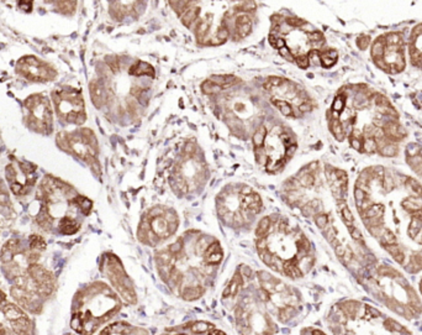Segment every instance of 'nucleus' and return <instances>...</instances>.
Wrapping results in <instances>:
<instances>
[{"label":"nucleus","instance_id":"1","mask_svg":"<svg viewBox=\"0 0 422 335\" xmlns=\"http://www.w3.org/2000/svg\"><path fill=\"white\" fill-rule=\"evenodd\" d=\"M357 212L367 231L409 274L422 271V186L385 166H371L354 184Z\"/></svg>","mask_w":422,"mask_h":335},{"label":"nucleus","instance_id":"2","mask_svg":"<svg viewBox=\"0 0 422 335\" xmlns=\"http://www.w3.org/2000/svg\"><path fill=\"white\" fill-rule=\"evenodd\" d=\"M328 127L338 141L361 154L395 157L408 132L391 102L367 84L343 87L328 114Z\"/></svg>","mask_w":422,"mask_h":335},{"label":"nucleus","instance_id":"3","mask_svg":"<svg viewBox=\"0 0 422 335\" xmlns=\"http://www.w3.org/2000/svg\"><path fill=\"white\" fill-rule=\"evenodd\" d=\"M259 257L272 270L290 279H300L314 265L311 242L286 219L271 217L266 234L257 237Z\"/></svg>","mask_w":422,"mask_h":335},{"label":"nucleus","instance_id":"4","mask_svg":"<svg viewBox=\"0 0 422 335\" xmlns=\"http://www.w3.org/2000/svg\"><path fill=\"white\" fill-rule=\"evenodd\" d=\"M327 324L333 335H414L376 307L347 299L329 309Z\"/></svg>","mask_w":422,"mask_h":335},{"label":"nucleus","instance_id":"5","mask_svg":"<svg viewBox=\"0 0 422 335\" xmlns=\"http://www.w3.org/2000/svg\"><path fill=\"white\" fill-rule=\"evenodd\" d=\"M363 284L379 303L393 313L413 321L422 313V301L408 279L389 265L369 266Z\"/></svg>","mask_w":422,"mask_h":335},{"label":"nucleus","instance_id":"6","mask_svg":"<svg viewBox=\"0 0 422 335\" xmlns=\"http://www.w3.org/2000/svg\"><path fill=\"white\" fill-rule=\"evenodd\" d=\"M121 309V301L106 284L95 282L77 293L71 327L82 335L95 333Z\"/></svg>","mask_w":422,"mask_h":335},{"label":"nucleus","instance_id":"7","mask_svg":"<svg viewBox=\"0 0 422 335\" xmlns=\"http://www.w3.org/2000/svg\"><path fill=\"white\" fill-rule=\"evenodd\" d=\"M258 279L261 282V298L271 316L277 317L281 323H286L298 314L300 298L295 292L267 272H259Z\"/></svg>","mask_w":422,"mask_h":335},{"label":"nucleus","instance_id":"8","mask_svg":"<svg viewBox=\"0 0 422 335\" xmlns=\"http://www.w3.org/2000/svg\"><path fill=\"white\" fill-rule=\"evenodd\" d=\"M371 56L374 64L388 74H399L405 69V41L400 32H386L372 44Z\"/></svg>","mask_w":422,"mask_h":335},{"label":"nucleus","instance_id":"9","mask_svg":"<svg viewBox=\"0 0 422 335\" xmlns=\"http://www.w3.org/2000/svg\"><path fill=\"white\" fill-rule=\"evenodd\" d=\"M236 322L242 335H274L277 326L267 309L251 297H244L236 309Z\"/></svg>","mask_w":422,"mask_h":335},{"label":"nucleus","instance_id":"10","mask_svg":"<svg viewBox=\"0 0 422 335\" xmlns=\"http://www.w3.org/2000/svg\"><path fill=\"white\" fill-rule=\"evenodd\" d=\"M179 219L176 212L163 207H153L142 218L139 226L140 241L156 246L176 232Z\"/></svg>","mask_w":422,"mask_h":335},{"label":"nucleus","instance_id":"11","mask_svg":"<svg viewBox=\"0 0 422 335\" xmlns=\"http://www.w3.org/2000/svg\"><path fill=\"white\" fill-rule=\"evenodd\" d=\"M57 114L67 122L82 125L86 121L84 101L81 93L72 88L59 89L52 93Z\"/></svg>","mask_w":422,"mask_h":335},{"label":"nucleus","instance_id":"12","mask_svg":"<svg viewBox=\"0 0 422 335\" xmlns=\"http://www.w3.org/2000/svg\"><path fill=\"white\" fill-rule=\"evenodd\" d=\"M25 108L29 112L27 125L35 131L49 134L52 131V111L49 102L41 94H34L25 101Z\"/></svg>","mask_w":422,"mask_h":335},{"label":"nucleus","instance_id":"13","mask_svg":"<svg viewBox=\"0 0 422 335\" xmlns=\"http://www.w3.org/2000/svg\"><path fill=\"white\" fill-rule=\"evenodd\" d=\"M104 271L109 277L110 282L115 287L120 296L127 302V303H135L136 302V293L134 291L131 281L129 276L125 274L121 264L115 256H109L106 259V265L104 267Z\"/></svg>","mask_w":422,"mask_h":335},{"label":"nucleus","instance_id":"14","mask_svg":"<svg viewBox=\"0 0 422 335\" xmlns=\"http://www.w3.org/2000/svg\"><path fill=\"white\" fill-rule=\"evenodd\" d=\"M16 72L20 76L32 82L52 81L57 74L52 67L34 56H26L19 59L16 64Z\"/></svg>","mask_w":422,"mask_h":335},{"label":"nucleus","instance_id":"15","mask_svg":"<svg viewBox=\"0 0 422 335\" xmlns=\"http://www.w3.org/2000/svg\"><path fill=\"white\" fill-rule=\"evenodd\" d=\"M409 56L410 62L416 68H422V22L416 25L409 39Z\"/></svg>","mask_w":422,"mask_h":335},{"label":"nucleus","instance_id":"16","mask_svg":"<svg viewBox=\"0 0 422 335\" xmlns=\"http://www.w3.org/2000/svg\"><path fill=\"white\" fill-rule=\"evenodd\" d=\"M405 159L414 172L422 178V146L409 144L405 149Z\"/></svg>","mask_w":422,"mask_h":335},{"label":"nucleus","instance_id":"17","mask_svg":"<svg viewBox=\"0 0 422 335\" xmlns=\"http://www.w3.org/2000/svg\"><path fill=\"white\" fill-rule=\"evenodd\" d=\"M100 335H148L146 331L139 327L131 326V324L122 323H114L111 326H107Z\"/></svg>","mask_w":422,"mask_h":335},{"label":"nucleus","instance_id":"18","mask_svg":"<svg viewBox=\"0 0 422 335\" xmlns=\"http://www.w3.org/2000/svg\"><path fill=\"white\" fill-rule=\"evenodd\" d=\"M20 252V241L17 239H11L4 244L0 250V261L4 264H9Z\"/></svg>","mask_w":422,"mask_h":335},{"label":"nucleus","instance_id":"19","mask_svg":"<svg viewBox=\"0 0 422 335\" xmlns=\"http://www.w3.org/2000/svg\"><path fill=\"white\" fill-rule=\"evenodd\" d=\"M91 96L92 101H93L94 106H95L96 108H101V107L106 103L105 89H104V87L101 86L99 82L94 81L91 83Z\"/></svg>","mask_w":422,"mask_h":335},{"label":"nucleus","instance_id":"20","mask_svg":"<svg viewBox=\"0 0 422 335\" xmlns=\"http://www.w3.org/2000/svg\"><path fill=\"white\" fill-rule=\"evenodd\" d=\"M58 230L64 235H73L79 230V223L73 217H64L58 221Z\"/></svg>","mask_w":422,"mask_h":335},{"label":"nucleus","instance_id":"21","mask_svg":"<svg viewBox=\"0 0 422 335\" xmlns=\"http://www.w3.org/2000/svg\"><path fill=\"white\" fill-rule=\"evenodd\" d=\"M338 54L336 50H326V51L320 52V62L325 68H331L333 64H336Z\"/></svg>","mask_w":422,"mask_h":335},{"label":"nucleus","instance_id":"22","mask_svg":"<svg viewBox=\"0 0 422 335\" xmlns=\"http://www.w3.org/2000/svg\"><path fill=\"white\" fill-rule=\"evenodd\" d=\"M130 74H134V76H148L153 77L154 71L153 67L149 66L146 62H137L136 64L131 67L130 69Z\"/></svg>","mask_w":422,"mask_h":335},{"label":"nucleus","instance_id":"23","mask_svg":"<svg viewBox=\"0 0 422 335\" xmlns=\"http://www.w3.org/2000/svg\"><path fill=\"white\" fill-rule=\"evenodd\" d=\"M210 81L221 88H227V87L236 84L238 79L234 76H212Z\"/></svg>","mask_w":422,"mask_h":335},{"label":"nucleus","instance_id":"24","mask_svg":"<svg viewBox=\"0 0 422 335\" xmlns=\"http://www.w3.org/2000/svg\"><path fill=\"white\" fill-rule=\"evenodd\" d=\"M199 12H200L199 7H190L188 11L182 15V22H183L187 27H190L191 25L199 19Z\"/></svg>","mask_w":422,"mask_h":335},{"label":"nucleus","instance_id":"25","mask_svg":"<svg viewBox=\"0 0 422 335\" xmlns=\"http://www.w3.org/2000/svg\"><path fill=\"white\" fill-rule=\"evenodd\" d=\"M29 245L30 250L35 252H40L46 249V241L40 235H31L29 240Z\"/></svg>","mask_w":422,"mask_h":335},{"label":"nucleus","instance_id":"26","mask_svg":"<svg viewBox=\"0 0 422 335\" xmlns=\"http://www.w3.org/2000/svg\"><path fill=\"white\" fill-rule=\"evenodd\" d=\"M272 103L281 111L284 116H293L294 115L293 108H291V106L286 101H283V99H272Z\"/></svg>","mask_w":422,"mask_h":335},{"label":"nucleus","instance_id":"27","mask_svg":"<svg viewBox=\"0 0 422 335\" xmlns=\"http://www.w3.org/2000/svg\"><path fill=\"white\" fill-rule=\"evenodd\" d=\"M267 136V129L264 126H261L259 129H257V131L254 132L253 137H252V141H253L254 149H261L263 146V142L266 140Z\"/></svg>","mask_w":422,"mask_h":335},{"label":"nucleus","instance_id":"28","mask_svg":"<svg viewBox=\"0 0 422 335\" xmlns=\"http://www.w3.org/2000/svg\"><path fill=\"white\" fill-rule=\"evenodd\" d=\"M77 203H78L79 209H81V212L84 214V216H88V214L91 213L92 208H93V203H92V201L91 199L86 198V197L77 196Z\"/></svg>","mask_w":422,"mask_h":335},{"label":"nucleus","instance_id":"29","mask_svg":"<svg viewBox=\"0 0 422 335\" xmlns=\"http://www.w3.org/2000/svg\"><path fill=\"white\" fill-rule=\"evenodd\" d=\"M221 87L216 86L215 83H212L210 79H208V81L204 82L203 84H201V91L204 92L205 94H209V96H214V94H219L220 92H221Z\"/></svg>","mask_w":422,"mask_h":335},{"label":"nucleus","instance_id":"30","mask_svg":"<svg viewBox=\"0 0 422 335\" xmlns=\"http://www.w3.org/2000/svg\"><path fill=\"white\" fill-rule=\"evenodd\" d=\"M209 27H210V24H209V21H206V20H200V22H199L198 26H196V29H195L196 37H198L199 41H200V40H203L204 37L206 36V34H208V31H209Z\"/></svg>","mask_w":422,"mask_h":335},{"label":"nucleus","instance_id":"31","mask_svg":"<svg viewBox=\"0 0 422 335\" xmlns=\"http://www.w3.org/2000/svg\"><path fill=\"white\" fill-rule=\"evenodd\" d=\"M252 31V24L251 22H247V24H239L236 25V34L238 39H243L247 37Z\"/></svg>","mask_w":422,"mask_h":335},{"label":"nucleus","instance_id":"32","mask_svg":"<svg viewBox=\"0 0 422 335\" xmlns=\"http://www.w3.org/2000/svg\"><path fill=\"white\" fill-rule=\"evenodd\" d=\"M57 7H58L59 11H62L63 14H71L76 9V1H58L56 2Z\"/></svg>","mask_w":422,"mask_h":335},{"label":"nucleus","instance_id":"33","mask_svg":"<svg viewBox=\"0 0 422 335\" xmlns=\"http://www.w3.org/2000/svg\"><path fill=\"white\" fill-rule=\"evenodd\" d=\"M286 79L281 78V77H271V78L268 79V81L266 82V84H264V88L266 89H274V88H278V87H281V84L285 83Z\"/></svg>","mask_w":422,"mask_h":335},{"label":"nucleus","instance_id":"34","mask_svg":"<svg viewBox=\"0 0 422 335\" xmlns=\"http://www.w3.org/2000/svg\"><path fill=\"white\" fill-rule=\"evenodd\" d=\"M295 62L300 68L306 69L310 66V58H309L308 55H300V56L295 57Z\"/></svg>","mask_w":422,"mask_h":335},{"label":"nucleus","instance_id":"35","mask_svg":"<svg viewBox=\"0 0 422 335\" xmlns=\"http://www.w3.org/2000/svg\"><path fill=\"white\" fill-rule=\"evenodd\" d=\"M279 55H281L283 58H285L286 61H294V59H295V57H294L293 54L290 52V49H288L286 46L279 50Z\"/></svg>","mask_w":422,"mask_h":335},{"label":"nucleus","instance_id":"36","mask_svg":"<svg viewBox=\"0 0 422 335\" xmlns=\"http://www.w3.org/2000/svg\"><path fill=\"white\" fill-rule=\"evenodd\" d=\"M286 22H288L290 26H294V27H300L301 25L306 24L303 19H299V17H288V19H286Z\"/></svg>","mask_w":422,"mask_h":335},{"label":"nucleus","instance_id":"37","mask_svg":"<svg viewBox=\"0 0 422 335\" xmlns=\"http://www.w3.org/2000/svg\"><path fill=\"white\" fill-rule=\"evenodd\" d=\"M254 7H256V2H253V1H244V2H242V4H241V9H239V10H242V11H249V10L254 9Z\"/></svg>","mask_w":422,"mask_h":335},{"label":"nucleus","instance_id":"38","mask_svg":"<svg viewBox=\"0 0 422 335\" xmlns=\"http://www.w3.org/2000/svg\"><path fill=\"white\" fill-rule=\"evenodd\" d=\"M296 144H293V145H290V146L289 147H286V154H285V160L286 161H288L289 159H291V157H293V155L295 154V151H296Z\"/></svg>","mask_w":422,"mask_h":335},{"label":"nucleus","instance_id":"39","mask_svg":"<svg viewBox=\"0 0 422 335\" xmlns=\"http://www.w3.org/2000/svg\"><path fill=\"white\" fill-rule=\"evenodd\" d=\"M299 111H300L301 112H310L311 111V104H310V102H305V103H301V104H299Z\"/></svg>","mask_w":422,"mask_h":335},{"label":"nucleus","instance_id":"40","mask_svg":"<svg viewBox=\"0 0 422 335\" xmlns=\"http://www.w3.org/2000/svg\"><path fill=\"white\" fill-rule=\"evenodd\" d=\"M303 335H326L324 332L319 331V329H305L303 332Z\"/></svg>","mask_w":422,"mask_h":335},{"label":"nucleus","instance_id":"41","mask_svg":"<svg viewBox=\"0 0 422 335\" xmlns=\"http://www.w3.org/2000/svg\"><path fill=\"white\" fill-rule=\"evenodd\" d=\"M194 150H195V147H194L193 144H187L186 147H184V154L191 155L194 152Z\"/></svg>","mask_w":422,"mask_h":335},{"label":"nucleus","instance_id":"42","mask_svg":"<svg viewBox=\"0 0 422 335\" xmlns=\"http://www.w3.org/2000/svg\"><path fill=\"white\" fill-rule=\"evenodd\" d=\"M206 335H226L224 333V332H221V331H216V329H212V327L210 329H209L208 332H206L205 333Z\"/></svg>","mask_w":422,"mask_h":335},{"label":"nucleus","instance_id":"43","mask_svg":"<svg viewBox=\"0 0 422 335\" xmlns=\"http://www.w3.org/2000/svg\"><path fill=\"white\" fill-rule=\"evenodd\" d=\"M4 302H6V294L2 291H0V304L4 303Z\"/></svg>","mask_w":422,"mask_h":335},{"label":"nucleus","instance_id":"44","mask_svg":"<svg viewBox=\"0 0 422 335\" xmlns=\"http://www.w3.org/2000/svg\"><path fill=\"white\" fill-rule=\"evenodd\" d=\"M419 289H420V294H421V297H422V279H421L420 283H419Z\"/></svg>","mask_w":422,"mask_h":335},{"label":"nucleus","instance_id":"45","mask_svg":"<svg viewBox=\"0 0 422 335\" xmlns=\"http://www.w3.org/2000/svg\"><path fill=\"white\" fill-rule=\"evenodd\" d=\"M166 335H189L187 333H174V334H166Z\"/></svg>","mask_w":422,"mask_h":335},{"label":"nucleus","instance_id":"46","mask_svg":"<svg viewBox=\"0 0 422 335\" xmlns=\"http://www.w3.org/2000/svg\"><path fill=\"white\" fill-rule=\"evenodd\" d=\"M64 335H71V334H64Z\"/></svg>","mask_w":422,"mask_h":335}]
</instances>
